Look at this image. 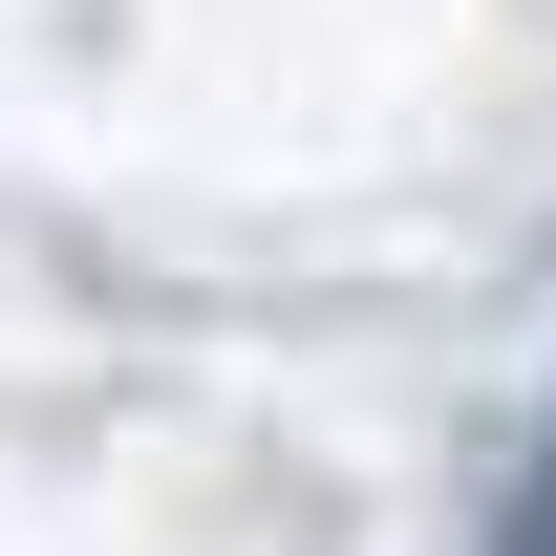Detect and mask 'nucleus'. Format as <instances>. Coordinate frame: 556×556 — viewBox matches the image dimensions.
Returning a JSON list of instances; mask_svg holds the SVG:
<instances>
[{"instance_id":"f257e3e1","label":"nucleus","mask_w":556,"mask_h":556,"mask_svg":"<svg viewBox=\"0 0 556 556\" xmlns=\"http://www.w3.org/2000/svg\"><path fill=\"white\" fill-rule=\"evenodd\" d=\"M514 556H556V450H535V492H514Z\"/></svg>"}]
</instances>
